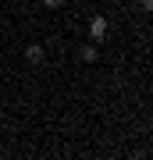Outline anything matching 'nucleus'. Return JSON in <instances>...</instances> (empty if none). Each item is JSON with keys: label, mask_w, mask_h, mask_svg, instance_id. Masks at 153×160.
I'll return each mask as SVG.
<instances>
[{"label": "nucleus", "mask_w": 153, "mask_h": 160, "mask_svg": "<svg viewBox=\"0 0 153 160\" xmlns=\"http://www.w3.org/2000/svg\"><path fill=\"white\" fill-rule=\"evenodd\" d=\"M25 57L32 61V64H39V61H43V46H39V43H28V46H25Z\"/></svg>", "instance_id": "obj_2"}, {"label": "nucleus", "mask_w": 153, "mask_h": 160, "mask_svg": "<svg viewBox=\"0 0 153 160\" xmlns=\"http://www.w3.org/2000/svg\"><path fill=\"white\" fill-rule=\"evenodd\" d=\"M89 36H93V39H103V36H107V22H103L100 14L89 22Z\"/></svg>", "instance_id": "obj_1"}, {"label": "nucleus", "mask_w": 153, "mask_h": 160, "mask_svg": "<svg viewBox=\"0 0 153 160\" xmlns=\"http://www.w3.org/2000/svg\"><path fill=\"white\" fill-rule=\"evenodd\" d=\"M82 61H96V46H82Z\"/></svg>", "instance_id": "obj_3"}, {"label": "nucleus", "mask_w": 153, "mask_h": 160, "mask_svg": "<svg viewBox=\"0 0 153 160\" xmlns=\"http://www.w3.org/2000/svg\"><path fill=\"white\" fill-rule=\"evenodd\" d=\"M43 4H46V7H61L64 0H43Z\"/></svg>", "instance_id": "obj_4"}]
</instances>
